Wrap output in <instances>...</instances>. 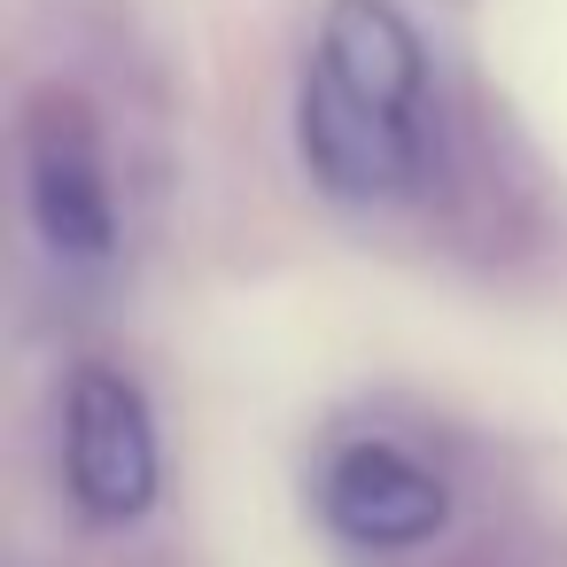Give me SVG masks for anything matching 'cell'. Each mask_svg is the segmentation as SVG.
<instances>
[{"mask_svg": "<svg viewBox=\"0 0 567 567\" xmlns=\"http://www.w3.org/2000/svg\"><path fill=\"white\" fill-rule=\"evenodd\" d=\"M327 520L350 544H420L443 520V489L427 466H412L389 443H350L327 466Z\"/></svg>", "mask_w": 567, "mask_h": 567, "instance_id": "277c9868", "label": "cell"}, {"mask_svg": "<svg viewBox=\"0 0 567 567\" xmlns=\"http://www.w3.org/2000/svg\"><path fill=\"white\" fill-rule=\"evenodd\" d=\"M319 71H334L350 94L420 117V40L389 0H334L319 32Z\"/></svg>", "mask_w": 567, "mask_h": 567, "instance_id": "5b68a950", "label": "cell"}, {"mask_svg": "<svg viewBox=\"0 0 567 567\" xmlns=\"http://www.w3.org/2000/svg\"><path fill=\"white\" fill-rule=\"evenodd\" d=\"M24 203L55 257H102L110 249V179L102 148L79 102L48 94L24 125Z\"/></svg>", "mask_w": 567, "mask_h": 567, "instance_id": "7a4b0ae2", "label": "cell"}, {"mask_svg": "<svg viewBox=\"0 0 567 567\" xmlns=\"http://www.w3.org/2000/svg\"><path fill=\"white\" fill-rule=\"evenodd\" d=\"M296 133H303V164L334 195H396L420 172V125L404 110H381V102L350 94L334 71L303 79Z\"/></svg>", "mask_w": 567, "mask_h": 567, "instance_id": "3957f363", "label": "cell"}, {"mask_svg": "<svg viewBox=\"0 0 567 567\" xmlns=\"http://www.w3.org/2000/svg\"><path fill=\"white\" fill-rule=\"evenodd\" d=\"M63 443H71V497L94 520H133L156 497V427L125 373H102V365L79 373Z\"/></svg>", "mask_w": 567, "mask_h": 567, "instance_id": "6da1fadb", "label": "cell"}]
</instances>
